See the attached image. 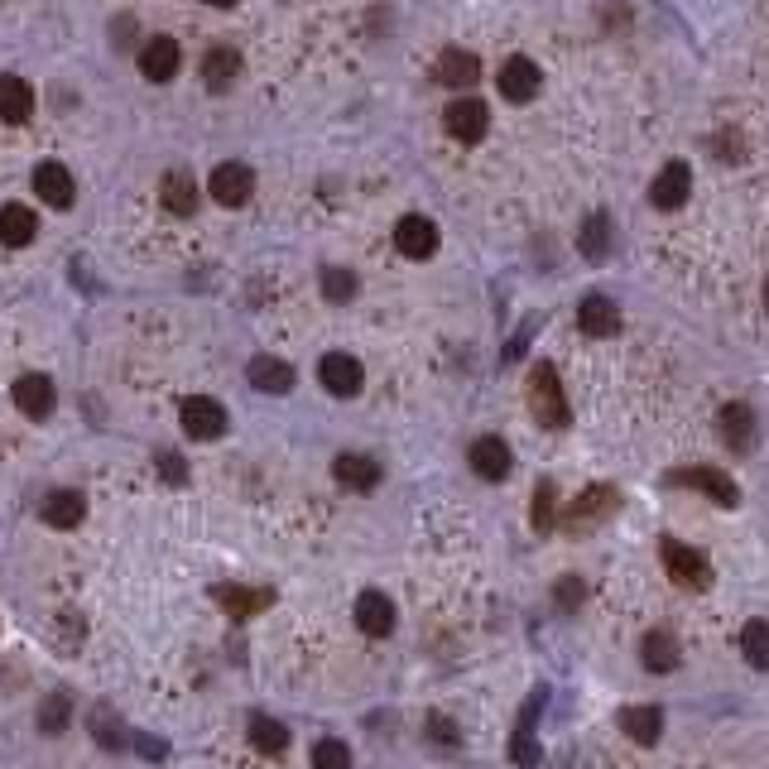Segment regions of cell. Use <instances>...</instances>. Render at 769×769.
<instances>
[{"label": "cell", "mask_w": 769, "mask_h": 769, "mask_svg": "<svg viewBox=\"0 0 769 769\" xmlns=\"http://www.w3.org/2000/svg\"><path fill=\"white\" fill-rule=\"evenodd\" d=\"M529 409H534V418H539L544 428L568 424V395H563L554 366H534L529 371Z\"/></svg>", "instance_id": "6da1fadb"}, {"label": "cell", "mask_w": 769, "mask_h": 769, "mask_svg": "<svg viewBox=\"0 0 769 769\" xmlns=\"http://www.w3.org/2000/svg\"><path fill=\"white\" fill-rule=\"evenodd\" d=\"M664 568H669L674 583H678V587H688V591L712 587V568H707V558L698 554V548L678 544V539H664Z\"/></svg>", "instance_id": "7a4b0ae2"}, {"label": "cell", "mask_w": 769, "mask_h": 769, "mask_svg": "<svg viewBox=\"0 0 769 769\" xmlns=\"http://www.w3.org/2000/svg\"><path fill=\"white\" fill-rule=\"evenodd\" d=\"M443 125H447V135H453V140L476 144V140H486L490 111H486V101H476V97H457V101H447Z\"/></svg>", "instance_id": "3957f363"}, {"label": "cell", "mask_w": 769, "mask_h": 769, "mask_svg": "<svg viewBox=\"0 0 769 769\" xmlns=\"http://www.w3.org/2000/svg\"><path fill=\"white\" fill-rule=\"evenodd\" d=\"M616 505H620V496H616V486H587L583 496H577L573 505H568V519H563V525H568L573 534L577 529H591V525H601L606 515H616Z\"/></svg>", "instance_id": "277c9868"}, {"label": "cell", "mask_w": 769, "mask_h": 769, "mask_svg": "<svg viewBox=\"0 0 769 769\" xmlns=\"http://www.w3.org/2000/svg\"><path fill=\"white\" fill-rule=\"evenodd\" d=\"M183 433L193 443H212V438H222L226 433V409L216 399H208V395H193L183 404Z\"/></svg>", "instance_id": "5b68a950"}, {"label": "cell", "mask_w": 769, "mask_h": 769, "mask_svg": "<svg viewBox=\"0 0 769 769\" xmlns=\"http://www.w3.org/2000/svg\"><path fill=\"white\" fill-rule=\"evenodd\" d=\"M500 97L505 101H515V107H525V101H534V97H539V68H534L529 63V58H505V63H500Z\"/></svg>", "instance_id": "8992f818"}, {"label": "cell", "mask_w": 769, "mask_h": 769, "mask_svg": "<svg viewBox=\"0 0 769 769\" xmlns=\"http://www.w3.org/2000/svg\"><path fill=\"white\" fill-rule=\"evenodd\" d=\"M669 482L674 486H688V490H702V496H712L717 505H736V500H741L736 482H731L727 472H717V467H688V472H674Z\"/></svg>", "instance_id": "52a82bcc"}, {"label": "cell", "mask_w": 769, "mask_h": 769, "mask_svg": "<svg viewBox=\"0 0 769 769\" xmlns=\"http://www.w3.org/2000/svg\"><path fill=\"white\" fill-rule=\"evenodd\" d=\"M212 601L222 606L226 616L251 620V616H260V611H265V606L274 601V591H265V587H236V583H222V587H212Z\"/></svg>", "instance_id": "ba28073f"}, {"label": "cell", "mask_w": 769, "mask_h": 769, "mask_svg": "<svg viewBox=\"0 0 769 769\" xmlns=\"http://www.w3.org/2000/svg\"><path fill=\"white\" fill-rule=\"evenodd\" d=\"M317 375H323V385L332 389V395H356L361 385H366V371H361V361L356 356H346V352H327L323 356V366H317Z\"/></svg>", "instance_id": "9c48e42d"}, {"label": "cell", "mask_w": 769, "mask_h": 769, "mask_svg": "<svg viewBox=\"0 0 769 769\" xmlns=\"http://www.w3.org/2000/svg\"><path fill=\"white\" fill-rule=\"evenodd\" d=\"M53 404H58V395H53L49 375H20V381H14V409L24 418H49Z\"/></svg>", "instance_id": "30bf717a"}, {"label": "cell", "mask_w": 769, "mask_h": 769, "mask_svg": "<svg viewBox=\"0 0 769 769\" xmlns=\"http://www.w3.org/2000/svg\"><path fill=\"white\" fill-rule=\"evenodd\" d=\"M692 193V173L688 164H664V173L655 179V188H649V202H655L659 212H678Z\"/></svg>", "instance_id": "8fae6325"}, {"label": "cell", "mask_w": 769, "mask_h": 769, "mask_svg": "<svg viewBox=\"0 0 769 769\" xmlns=\"http://www.w3.org/2000/svg\"><path fill=\"white\" fill-rule=\"evenodd\" d=\"M255 193V173L245 164H216L212 173V198L222 202V208H241L245 198Z\"/></svg>", "instance_id": "7c38bea8"}, {"label": "cell", "mask_w": 769, "mask_h": 769, "mask_svg": "<svg viewBox=\"0 0 769 769\" xmlns=\"http://www.w3.org/2000/svg\"><path fill=\"white\" fill-rule=\"evenodd\" d=\"M395 245H399V255H409V260H428L438 251V226H433L428 216H404L395 226Z\"/></svg>", "instance_id": "4fadbf2b"}, {"label": "cell", "mask_w": 769, "mask_h": 769, "mask_svg": "<svg viewBox=\"0 0 769 769\" xmlns=\"http://www.w3.org/2000/svg\"><path fill=\"white\" fill-rule=\"evenodd\" d=\"M356 626L371 635V640H385L395 630V606H389L385 591H361L356 597Z\"/></svg>", "instance_id": "5bb4252c"}, {"label": "cell", "mask_w": 769, "mask_h": 769, "mask_svg": "<svg viewBox=\"0 0 769 769\" xmlns=\"http://www.w3.org/2000/svg\"><path fill=\"white\" fill-rule=\"evenodd\" d=\"M179 63H183L179 43L164 39V34H154V39L140 49V72H144V78H150V82H169L173 72H179Z\"/></svg>", "instance_id": "9a60e30c"}, {"label": "cell", "mask_w": 769, "mask_h": 769, "mask_svg": "<svg viewBox=\"0 0 769 769\" xmlns=\"http://www.w3.org/2000/svg\"><path fill=\"white\" fill-rule=\"evenodd\" d=\"M34 193L49 202V208H72V193H78V188H72V173L58 164V159H43L34 169Z\"/></svg>", "instance_id": "2e32d148"}, {"label": "cell", "mask_w": 769, "mask_h": 769, "mask_svg": "<svg viewBox=\"0 0 769 769\" xmlns=\"http://www.w3.org/2000/svg\"><path fill=\"white\" fill-rule=\"evenodd\" d=\"M577 327H583L587 337H616V332H620L616 303L606 299V294H587L583 308H577Z\"/></svg>", "instance_id": "e0dca14e"}, {"label": "cell", "mask_w": 769, "mask_h": 769, "mask_svg": "<svg viewBox=\"0 0 769 769\" xmlns=\"http://www.w3.org/2000/svg\"><path fill=\"white\" fill-rule=\"evenodd\" d=\"M332 476H337L342 486H352V490H375L381 486V462L366 457V453H342L337 462H332Z\"/></svg>", "instance_id": "ac0fdd59"}, {"label": "cell", "mask_w": 769, "mask_h": 769, "mask_svg": "<svg viewBox=\"0 0 769 769\" xmlns=\"http://www.w3.org/2000/svg\"><path fill=\"white\" fill-rule=\"evenodd\" d=\"M510 447L500 438H476L472 443V472L482 476V482H500V476H510Z\"/></svg>", "instance_id": "d6986e66"}, {"label": "cell", "mask_w": 769, "mask_h": 769, "mask_svg": "<svg viewBox=\"0 0 769 769\" xmlns=\"http://www.w3.org/2000/svg\"><path fill=\"white\" fill-rule=\"evenodd\" d=\"M640 659L649 674H674L678 664H684V649H678V640L669 630H649L645 645H640Z\"/></svg>", "instance_id": "ffe728a7"}, {"label": "cell", "mask_w": 769, "mask_h": 769, "mask_svg": "<svg viewBox=\"0 0 769 769\" xmlns=\"http://www.w3.org/2000/svg\"><path fill=\"white\" fill-rule=\"evenodd\" d=\"M544 707V688L534 692V698L525 702V712H519V727H515V746H510V756H515V765H539L544 760V750H539V741H534V712Z\"/></svg>", "instance_id": "44dd1931"}, {"label": "cell", "mask_w": 769, "mask_h": 769, "mask_svg": "<svg viewBox=\"0 0 769 769\" xmlns=\"http://www.w3.org/2000/svg\"><path fill=\"white\" fill-rule=\"evenodd\" d=\"M721 438H727V447L731 453H750L756 447V414L746 409V404H727L721 409Z\"/></svg>", "instance_id": "7402d4cb"}, {"label": "cell", "mask_w": 769, "mask_h": 769, "mask_svg": "<svg viewBox=\"0 0 769 769\" xmlns=\"http://www.w3.org/2000/svg\"><path fill=\"white\" fill-rule=\"evenodd\" d=\"M82 515H87V505H82L78 490H49V496H43V525H53V529H78Z\"/></svg>", "instance_id": "603a6c76"}, {"label": "cell", "mask_w": 769, "mask_h": 769, "mask_svg": "<svg viewBox=\"0 0 769 769\" xmlns=\"http://www.w3.org/2000/svg\"><path fill=\"white\" fill-rule=\"evenodd\" d=\"M29 111H34V87L6 72V78H0V121L20 125V121H29Z\"/></svg>", "instance_id": "cb8c5ba5"}, {"label": "cell", "mask_w": 769, "mask_h": 769, "mask_svg": "<svg viewBox=\"0 0 769 769\" xmlns=\"http://www.w3.org/2000/svg\"><path fill=\"white\" fill-rule=\"evenodd\" d=\"M39 231V216L20 208V202H10V208H0V245H10V251H20V245L34 241Z\"/></svg>", "instance_id": "d4e9b609"}, {"label": "cell", "mask_w": 769, "mask_h": 769, "mask_svg": "<svg viewBox=\"0 0 769 769\" xmlns=\"http://www.w3.org/2000/svg\"><path fill=\"white\" fill-rule=\"evenodd\" d=\"M620 731H626L635 746H655L664 736V712L659 707H626V712H620Z\"/></svg>", "instance_id": "484cf974"}, {"label": "cell", "mask_w": 769, "mask_h": 769, "mask_svg": "<svg viewBox=\"0 0 769 769\" xmlns=\"http://www.w3.org/2000/svg\"><path fill=\"white\" fill-rule=\"evenodd\" d=\"M159 202H164L169 216H193L198 212V188L188 173H169L164 188H159Z\"/></svg>", "instance_id": "4316f807"}, {"label": "cell", "mask_w": 769, "mask_h": 769, "mask_svg": "<svg viewBox=\"0 0 769 769\" xmlns=\"http://www.w3.org/2000/svg\"><path fill=\"white\" fill-rule=\"evenodd\" d=\"M251 385L265 389V395H289V389H294V371H289L284 361H274V356H255L251 361Z\"/></svg>", "instance_id": "83f0119b"}, {"label": "cell", "mask_w": 769, "mask_h": 769, "mask_svg": "<svg viewBox=\"0 0 769 769\" xmlns=\"http://www.w3.org/2000/svg\"><path fill=\"white\" fill-rule=\"evenodd\" d=\"M438 78L462 92V87H472L476 78H482V63H476V53H467V49H447L438 58Z\"/></svg>", "instance_id": "f1b7e54d"}, {"label": "cell", "mask_w": 769, "mask_h": 769, "mask_svg": "<svg viewBox=\"0 0 769 769\" xmlns=\"http://www.w3.org/2000/svg\"><path fill=\"white\" fill-rule=\"evenodd\" d=\"M68 717H72V692L68 688H53L49 698L39 702V731L43 736H63L68 731Z\"/></svg>", "instance_id": "f546056e"}, {"label": "cell", "mask_w": 769, "mask_h": 769, "mask_svg": "<svg viewBox=\"0 0 769 769\" xmlns=\"http://www.w3.org/2000/svg\"><path fill=\"white\" fill-rule=\"evenodd\" d=\"M236 72H241L236 49H208V58H202V78H208L212 92H222V87L236 82Z\"/></svg>", "instance_id": "4dcf8cb0"}, {"label": "cell", "mask_w": 769, "mask_h": 769, "mask_svg": "<svg viewBox=\"0 0 769 769\" xmlns=\"http://www.w3.org/2000/svg\"><path fill=\"white\" fill-rule=\"evenodd\" d=\"M577 245H583L587 260H606L611 255V222H606V212H591L583 231H577Z\"/></svg>", "instance_id": "1f68e13d"}, {"label": "cell", "mask_w": 769, "mask_h": 769, "mask_svg": "<svg viewBox=\"0 0 769 769\" xmlns=\"http://www.w3.org/2000/svg\"><path fill=\"white\" fill-rule=\"evenodd\" d=\"M251 741H255L260 756H284L289 731H284V721H274V717H251Z\"/></svg>", "instance_id": "d6a6232c"}, {"label": "cell", "mask_w": 769, "mask_h": 769, "mask_svg": "<svg viewBox=\"0 0 769 769\" xmlns=\"http://www.w3.org/2000/svg\"><path fill=\"white\" fill-rule=\"evenodd\" d=\"M741 649H746V659L756 664V669H769V626L765 620H750V626L741 630Z\"/></svg>", "instance_id": "836d02e7"}, {"label": "cell", "mask_w": 769, "mask_h": 769, "mask_svg": "<svg viewBox=\"0 0 769 769\" xmlns=\"http://www.w3.org/2000/svg\"><path fill=\"white\" fill-rule=\"evenodd\" d=\"M92 736H97V746H125V727H121V717H111V707H97L92 712Z\"/></svg>", "instance_id": "e575fe53"}, {"label": "cell", "mask_w": 769, "mask_h": 769, "mask_svg": "<svg viewBox=\"0 0 769 769\" xmlns=\"http://www.w3.org/2000/svg\"><path fill=\"white\" fill-rule=\"evenodd\" d=\"M313 769H352V750H346V741H317L313 746Z\"/></svg>", "instance_id": "d590c367"}, {"label": "cell", "mask_w": 769, "mask_h": 769, "mask_svg": "<svg viewBox=\"0 0 769 769\" xmlns=\"http://www.w3.org/2000/svg\"><path fill=\"white\" fill-rule=\"evenodd\" d=\"M554 510H558V490L554 486H539V490H534V529H539V534H548V529H554Z\"/></svg>", "instance_id": "8d00e7d4"}, {"label": "cell", "mask_w": 769, "mask_h": 769, "mask_svg": "<svg viewBox=\"0 0 769 769\" xmlns=\"http://www.w3.org/2000/svg\"><path fill=\"white\" fill-rule=\"evenodd\" d=\"M323 294H327L332 303L356 299V274H352V270H323Z\"/></svg>", "instance_id": "74e56055"}, {"label": "cell", "mask_w": 769, "mask_h": 769, "mask_svg": "<svg viewBox=\"0 0 769 769\" xmlns=\"http://www.w3.org/2000/svg\"><path fill=\"white\" fill-rule=\"evenodd\" d=\"M428 736H433V741H438V746H457V741H462L457 727H453V721H447V717H428Z\"/></svg>", "instance_id": "f35d334b"}, {"label": "cell", "mask_w": 769, "mask_h": 769, "mask_svg": "<svg viewBox=\"0 0 769 769\" xmlns=\"http://www.w3.org/2000/svg\"><path fill=\"white\" fill-rule=\"evenodd\" d=\"M577 601H583V583H577V577H563V583H558V606H563V611H573Z\"/></svg>", "instance_id": "ab89813d"}, {"label": "cell", "mask_w": 769, "mask_h": 769, "mask_svg": "<svg viewBox=\"0 0 769 769\" xmlns=\"http://www.w3.org/2000/svg\"><path fill=\"white\" fill-rule=\"evenodd\" d=\"M159 472H164L173 486H183V482H188V472H183V457H173V453H164V457H159Z\"/></svg>", "instance_id": "60d3db41"}, {"label": "cell", "mask_w": 769, "mask_h": 769, "mask_svg": "<svg viewBox=\"0 0 769 769\" xmlns=\"http://www.w3.org/2000/svg\"><path fill=\"white\" fill-rule=\"evenodd\" d=\"M140 756H150V760H159V756H164V746H159V741H140Z\"/></svg>", "instance_id": "b9f144b4"}, {"label": "cell", "mask_w": 769, "mask_h": 769, "mask_svg": "<svg viewBox=\"0 0 769 769\" xmlns=\"http://www.w3.org/2000/svg\"><path fill=\"white\" fill-rule=\"evenodd\" d=\"M208 6H216V10H231V6H236V0H208Z\"/></svg>", "instance_id": "7bdbcfd3"}]
</instances>
